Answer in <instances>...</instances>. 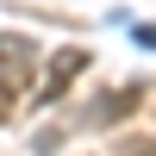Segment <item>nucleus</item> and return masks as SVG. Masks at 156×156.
<instances>
[{
    "label": "nucleus",
    "mask_w": 156,
    "mask_h": 156,
    "mask_svg": "<svg viewBox=\"0 0 156 156\" xmlns=\"http://www.w3.org/2000/svg\"><path fill=\"white\" fill-rule=\"evenodd\" d=\"M137 100H144V87H112V100H100V106L87 112V125H112V119H125Z\"/></svg>",
    "instance_id": "obj_3"
},
{
    "label": "nucleus",
    "mask_w": 156,
    "mask_h": 156,
    "mask_svg": "<svg viewBox=\"0 0 156 156\" xmlns=\"http://www.w3.org/2000/svg\"><path fill=\"white\" fill-rule=\"evenodd\" d=\"M81 69H87V50H75V44H69V50H56V56L44 62V75H37L31 100H37V106H56V100L69 94V81H75Z\"/></svg>",
    "instance_id": "obj_1"
},
{
    "label": "nucleus",
    "mask_w": 156,
    "mask_h": 156,
    "mask_svg": "<svg viewBox=\"0 0 156 156\" xmlns=\"http://www.w3.org/2000/svg\"><path fill=\"white\" fill-rule=\"evenodd\" d=\"M37 50L25 44V37H0V119L12 112V94L25 87V69H31Z\"/></svg>",
    "instance_id": "obj_2"
}]
</instances>
